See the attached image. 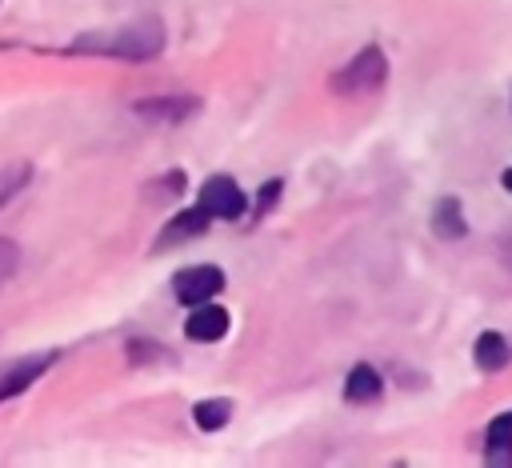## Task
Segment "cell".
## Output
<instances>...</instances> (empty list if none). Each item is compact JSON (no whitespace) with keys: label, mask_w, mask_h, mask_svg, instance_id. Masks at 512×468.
Masks as SVG:
<instances>
[{"label":"cell","mask_w":512,"mask_h":468,"mask_svg":"<svg viewBox=\"0 0 512 468\" xmlns=\"http://www.w3.org/2000/svg\"><path fill=\"white\" fill-rule=\"evenodd\" d=\"M72 52H88V56H120V60H152L164 52V24L156 16H140L128 20L120 28H104V32H84L72 40Z\"/></svg>","instance_id":"cell-1"},{"label":"cell","mask_w":512,"mask_h":468,"mask_svg":"<svg viewBox=\"0 0 512 468\" xmlns=\"http://www.w3.org/2000/svg\"><path fill=\"white\" fill-rule=\"evenodd\" d=\"M384 80H388V60H384V52L376 44H368L364 52H356L332 76V92H340V96H364V92H376Z\"/></svg>","instance_id":"cell-2"},{"label":"cell","mask_w":512,"mask_h":468,"mask_svg":"<svg viewBox=\"0 0 512 468\" xmlns=\"http://www.w3.org/2000/svg\"><path fill=\"white\" fill-rule=\"evenodd\" d=\"M200 208L212 220H240L248 200H244V192H240V184L232 176H208L204 188H200Z\"/></svg>","instance_id":"cell-3"},{"label":"cell","mask_w":512,"mask_h":468,"mask_svg":"<svg viewBox=\"0 0 512 468\" xmlns=\"http://www.w3.org/2000/svg\"><path fill=\"white\" fill-rule=\"evenodd\" d=\"M220 288H224V272H220L216 264H192V268L176 272V280H172L176 300H180V304H188V308H192V304L212 300Z\"/></svg>","instance_id":"cell-4"},{"label":"cell","mask_w":512,"mask_h":468,"mask_svg":"<svg viewBox=\"0 0 512 468\" xmlns=\"http://www.w3.org/2000/svg\"><path fill=\"white\" fill-rule=\"evenodd\" d=\"M56 360V352H32V356H20L16 364H8V368H0V400H8V396H20L40 372H48V364Z\"/></svg>","instance_id":"cell-5"},{"label":"cell","mask_w":512,"mask_h":468,"mask_svg":"<svg viewBox=\"0 0 512 468\" xmlns=\"http://www.w3.org/2000/svg\"><path fill=\"white\" fill-rule=\"evenodd\" d=\"M228 332V312L220 304H192V316L184 320V336L188 340H200V344H212Z\"/></svg>","instance_id":"cell-6"},{"label":"cell","mask_w":512,"mask_h":468,"mask_svg":"<svg viewBox=\"0 0 512 468\" xmlns=\"http://www.w3.org/2000/svg\"><path fill=\"white\" fill-rule=\"evenodd\" d=\"M484 456L492 464H512V412L492 416V424L484 432Z\"/></svg>","instance_id":"cell-7"},{"label":"cell","mask_w":512,"mask_h":468,"mask_svg":"<svg viewBox=\"0 0 512 468\" xmlns=\"http://www.w3.org/2000/svg\"><path fill=\"white\" fill-rule=\"evenodd\" d=\"M200 108L196 96H160V100H140L136 112L148 116V120H184Z\"/></svg>","instance_id":"cell-8"},{"label":"cell","mask_w":512,"mask_h":468,"mask_svg":"<svg viewBox=\"0 0 512 468\" xmlns=\"http://www.w3.org/2000/svg\"><path fill=\"white\" fill-rule=\"evenodd\" d=\"M380 388H384L380 372H376L372 364H356V368L348 372V380H344V400H348V404H368V400L380 396Z\"/></svg>","instance_id":"cell-9"},{"label":"cell","mask_w":512,"mask_h":468,"mask_svg":"<svg viewBox=\"0 0 512 468\" xmlns=\"http://www.w3.org/2000/svg\"><path fill=\"white\" fill-rule=\"evenodd\" d=\"M472 356H476V364H480V372H500V368L508 364V356H512V348H508V340H504L500 332H480V340H476V348H472Z\"/></svg>","instance_id":"cell-10"},{"label":"cell","mask_w":512,"mask_h":468,"mask_svg":"<svg viewBox=\"0 0 512 468\" xmlns=\"http://www.w3.org/2000/svg\"><path fill=\"white\" fill-rule=\"evenodd\" d=\"M208 212L196 204V208H188V212H176L172 220H168V228L160 232V244H172V240H188V236H200L204 228H208Z\"/></svg>","instance_id":"cell-11"},{"label":"cell","mask_w":512,"mask_h":468,"mask_svg":"<svg viewBox=\"0 0 512 468\" xmlns=\"http://www.w3.org/2000/svg\"><path fill=\"white\" fill-rule=\"evenodd\" d=\"M192 416H196V424L204 432H216V428H224L232 420V400H200Z\"/></svg>","instance_id":"cell-12"},{"label":"cell","mask_w":512,"mask_h":468,"mask_svg":"<svg viewBox=\"0 0 512 468\" xmlns=\"http://www.w3.org/2000/svg\"><path fill=\"white\" fill-rule=\"evenodd\" d=\"M436 232L448 236V240H460L464 236V216H460V200H440L436 204Z\"/></svg>","instance_id":"cell-13"},{"label":"cell","mask_w":512,"mask_h":468,"mask_svg":"<svg viewBox=\"0 0 512 468\" xmlns=\"http://www.w3.org/2000/svg\"><path fill=\"white\" fill-rule=\"evenodd\" d=\"M28 176H32V168L28 164H8V168H0V208L28 184Z\"/></svg>","instance_id":"cell-14"},{"label":"cell","mask_w":512,"mask_h":468,"mask_svg":"<svg viewBox=\"0 0 512 468\" xmlns=\"http://www.w3.org/2000/svg\"><path fill=\"white\" fill-rule=\"evenodd\" d=\"M20 268V248L8 240V236H0V288L8 284V276Z\"/></svg>","instance_id":"cell-15"},{"label":"cell","mask_w":512,"mask_h":468,"mask_svg":"<svg viewBox=\"0 0 512 468\" xmlns=\"http://www.w3.org/2000/svg\"><path fill=\"white\" fill-rule=\"evenodd\" d=\"M500 256H504V264L512 268V236H504V240H500Z\"/></svg>","instance_id":"cell-16"},{"label":"cell","mask_w":512,"mask_h":468,"mask_svg":"<svg viewBox=\"0 0 512 468\" xmlns=\"http://www.w3.org/2000/svg\"><path fill=\"white\" fill-rule=\"evenodd\" d=\"M500 180H504V188H508V192H512V168H508V172H504V176H500Z\"/></svg>","instance_id":"cell-17"}]
</instances>
